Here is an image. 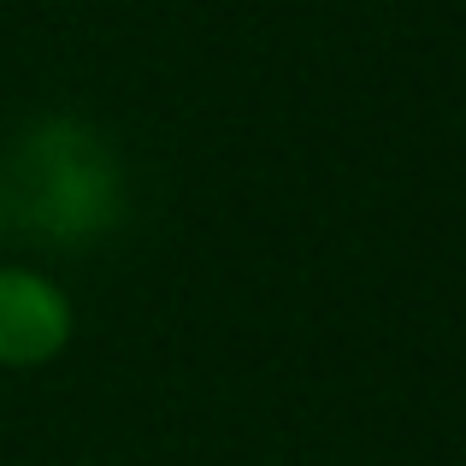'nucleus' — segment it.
Wrapping results in <instances>:
<instances>
[{"label": "nucleus", "instance_id": "obj_1", "mask_svg": "<svg viewBox=\"0 0 466 466\" xmlns=\"http://www.w3.org/2000/svg\"><path fill=\"white\" fill-rule=\"evenodd\" d=\"M12 195H18L24 225H42L54 230V242H71V237H95V230L113 225L118 171L95 130L54 118L12 159Z\"/></svg>", "mask_w": 466, "mask_h": 466}, {"label": "nucleus", "instance_id": "obj_2", "mask_svg": "<svg viewBox=\"0 0 466 466\" xmlns=\"http://www.w3.org/2000/svg\"><path fill=\"white\" fill-rule=\"evenodd\" d=\"M71 330H77V313L54 278L30 266H0V366L6 372L54 366L71 349Z\"/></svg>", "mask_w": 466, "mask_h": 466}]
</instances>
